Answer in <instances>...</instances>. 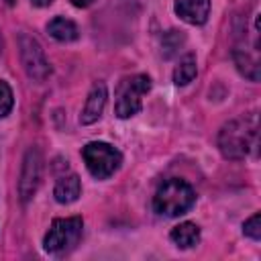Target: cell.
Listing matches in <instances>:
<instances>
[{"label": "cell", "mask_w": 261, "mask_h": 261, "mask_svg": "<svg viewBox=\"0 0 261 261\" xmlns=\"http://www.w3.org/2000/svg\"><path fill=\"white\" fill-rule=\"evenodd\" d=\"M106 100H108V90H106V84L104 82H96L86 98V104H84V110L80 114V122L82 124H92L96 122L102 112H104V106H106Z\"/></svg>", "instance_id": "obj_8"}, {"label": "cell", "mask_w": 261, "mask_h": 261, "mask_svg": "<svg viewBox=\"0 0 261 261\" xmlns=\"http://www.w3.org/2000/svg\"><path fill=\"white\" fill-rule=\"evenodd\" d=\"M257 147V116L228 120L218 133V149L226 159H245Z\"/></svg>", "instance_id": "obj_1"}, {"label": "cell", "mask_w": 261, "mask_h": 261, "mask_svg": "<svg viewBox=\"0 0 261 261\" xmlns=\"http://www.w3.org/2000/svg\"><path fill=\"white\" fill-rule=\"evenodd\" d=\"M41 175H43V157L39 149H29L22 161V171H20V181H18V194L24 204L37 194Z\"/></svg>", "instance_id": "obj_7"}, {"label": "cell", "mask_w": 261, "mask_h": 261, "mask_svg": "<svg viewBox=\"0 0 261 261\" xmlns=\"http://www.w3.org/2000/svg\"><path fill=\"white\" fill-rule=\"evenodd\" d=\"M80 194H82V181L75 173L61 175L55 184V190H53V196L59 204H71L80 198Z\"/></svg>", "instance_id": "obj_10"}, {"label": "cell", "mask_w": 261, "mask_h": 261, "mask_svg": "<svg viewBox=\"0 0 261 261\" xmlns=\"http://www.w3.org/2000/svg\"><path fill=\"white\" fill-rule=\"evenodd\" d=\"M194 204H196L194 188L179 177H171L163 181L153 196V210L167 218L186 214Z\"/></svg>", "instance_id": "obj_2"}, {"label": "cell", "mask_w": 261, "mask_h": 261, "mask_svg": "<svg viewBox=\"0 0 261 261\" xmlns=\"http://www.w3.org/2000/svg\"><path fill=\"white\" fill-rule=\"evenodd\" d=\"M151 90V77L145 73L126 75L116 88L114 112L118 118H130L143 108V96Z\"/></svg>", "instance_id": "obj_3"}, {"label": "cell", "mask_w": 261, "mask_h": 261, "mask_svg": "<svg viewBox=\"0 0 261 261\" xmlns=\"http://www.w3.org/2000/svg\"><path fill=\"white\" fill-rule=\"evenodd\" d=\"M12 104H14L12 90L4 80H0V118H4L12 110Z\"/></svg>", "instance_id": "obj_14"}, {"label": "cell", "mask_w": 261, "mask_h": 261, "mask_svg": "<svg viewBox=\"0 0 261 261\" xmlns=\"http://www.w3.org/2000/svg\"><path fill=\"white\" fill-rule=\"evenodd\" d=\"M94 0H71V4L73 6H77V8H86V6H90Z\"/></svg>", "instance_id": "obj_16"}, {"label": "cell", "mask_w": 261, "mask_h": 261, "mask_svg": "<svg viewBox=\"0 0 261 261\" xmlns=\"http://www.w3.org/2000/svg\"><path fill=\"white\" fill-rule=\"evenodd\" d=\"M243 232H245L247 237H251L253 241H259V239H261V214H259V212H255L249 220H245Z\"/></svg>", "instance_id": "obj_15"}, {"label": "cell", "mask_w": 261, "mask_h": 261, "mask_svg": "<svg viewBox=\"0 0 261 261\" xmlns=\"http://www.w3.org/2000/svg\"><path fill=\"white\" fill-rule=\"evenodd\" d=\"M175 14L188 24H204L210 14V0H175Z\"/></svg>", "instance_id": "obj_9"}, {"label": "cell", "mask_w": 261, "mask_h": 261, "mask_svg": "<svg viewBox=\"0 0 261 261\" xmlns=\"http://www.w3.org/2000/svg\"><path fill=\"white\" fill-rule=\"evenodd\" d=\"M82 230H84V220L80 216L55 218L43 239V247L47 253H53V255L67 253L80 243Z\"/></svg>", "instance_id": "obj_5"}, {"label": "cell", "mask_w": 261, "mask_h": 261, "mask_svg": "<svg viewBox=\"0 0 261 261\" xmlns=\"http://www.w3.org/2000/svg\"><path fill=\"white\" fill-rule=\"evenodd\" d=\"M196 73H198L196 55L194 53H186L179 59V63L175 65V69H173V82H175V86H186L196 77Z\"/></svg>", "instance_id": "obj_13"}, {"label": "cell", "mask_w": 261, "mask_h": 261, "mask_svg": "<svg viewBox=\"0 0 261 261\" xmlns=\"http://www.w3.org/2000/svg\"><path fill=\"white\" fill-rule=\"evenodd\" d=\"M169 239L179 249H192L200 243V228L194 222H179L177 226L171 228Z\"/></svg>", "instance_id": "obj_11"}, {"label": "cell", "mask_w": 261, "mask_h": 261, "mask_svg": "<svg viewBox=\"0 0 261 261\" xmlns=\"http://www.w3.org/2000/svg\"><path fill=\"white\" fill-rule=\"evenodd\" d=\"M47 33L59 41V43H69V41H75L80 37V31H77V24L65 16H55L49 24H47Z\"/></svg>", "instance_id": "obj_12"}, {"label": "cell", "mask_w": 261, "mask_h": 261, "mask_svg": "<svg viewBox=\"0 0 261 261\" xmlns=\"http://www.w3.org/2000/svg\"><path fill=\"white\" fill-rule=\"evenodd\" d=\"M18 49H20V61H22V67L27 71L29 77L37 80V82H43L45 77H49L51 73V65L45 57V51L43 47L39 45V41L27 33H20L18 35Z\"/></svg>", "instance_id": "obj_6"}, {"label": "cell", "mask_w": 261, "mask_h": 261, "mask_svg": "<svg viewBox=\"0 0 261 261\" xmlns=\"http://www.w3.org/2000/svg\"><path fill=\"white\" fill-rule=\"evenodd\" d=\"M82 157L86 161L88 171L96 177V179H106L110 177L114 171H118L120 163H122V153L104 141H92L82 149Z\"/></svg>", "instance_id": "obj_4"}, {"label": "cell", "mask_w": 261, "mask_h": 261, "mask_svg": "<svg viewBox=\"0 0 261 261\" xmlns=\"http://www.w3.org/2000/svg\"><path fill=\"white\" fill-rule=\"evenodd\" d=\"M53 0H31V4L33 6H39V8H45V6H49Z\"/></svg>", "instance_id": "obj_17"}]
</instances>
